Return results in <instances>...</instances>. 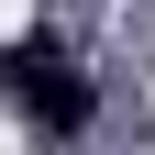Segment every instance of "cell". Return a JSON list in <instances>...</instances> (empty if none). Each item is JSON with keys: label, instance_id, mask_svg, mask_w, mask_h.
Returning a JSON list of instances; mask_svg holds the SVG:
<instances>
[{"label": "cell", "instance_id": "obj_1", "mask_svg": "<svg viewBox=\"0 0 155 155\" xmlns=\"http://www.w3.org/2000/svg\"><path fill=\"white\" fill-rule=\"evenodd\" d=\"M0 78H11L22 122H45V133H78V122H89V78H78V55L55 45V33L11 45V55H0Z\"/></svg>", "mask_w": 155, "mask_h": 155}]
</instances>
